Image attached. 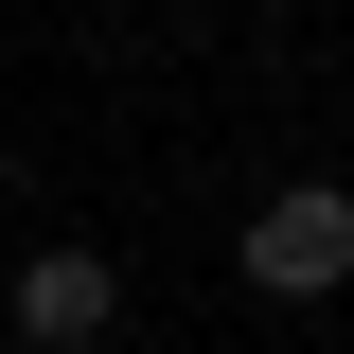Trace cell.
Wrapping results in <instances>:
<instances>
[{
    "instance_id": "7a4b0ae2",
    "label": "cell",
    "mask_w": 354,
    "mask_h": 354,
    "mask_svg": "<svg viewBox=\"0 0 354 354\" xmlns=\"http://www.w3.org/2000/svg\"><path fill=\"white\" fill-rule=\"evenodd\" d=\"M0 319H18L36 354H106V337H124V266H106V248H18Z\"/></svg>"
},
{
    "instance_id": "6da1fadb",
    "label": "cell",
    "mask_w": 354,
    "mask_h": 354,
    "mask_svg": "<svg viewBox=\"0 0 354 354\" xmlns=\"http://www.w3.org/2000/svg\"><path fill=\"white\" fill-rule=\"evenodd\" d=\"M248 283H266V301H337V283H354V195H337V177H283V195L248 213Z\"/></svg>"
}]
</instances>
